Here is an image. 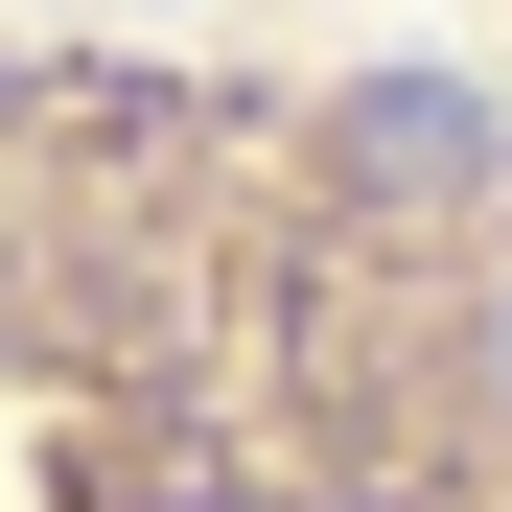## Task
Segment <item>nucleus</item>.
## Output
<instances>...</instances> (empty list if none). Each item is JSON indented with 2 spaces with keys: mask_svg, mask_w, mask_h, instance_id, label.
<instances>
[{
  "mask_svg": "<svg viewBox=\"0 0 512 512\" xmlns=\"http://www.w3.org/2000/svg\"><path fill=\"white\" fill-rule=\"evenodd\" d=\"M0 512H512V70L0 0Z\"/></svg>",
  "mask_w": 512,
  "mask_h": 512,
  "instance_id": "nucleus-1",
  "label": "nucleus"
}]
</instances>
